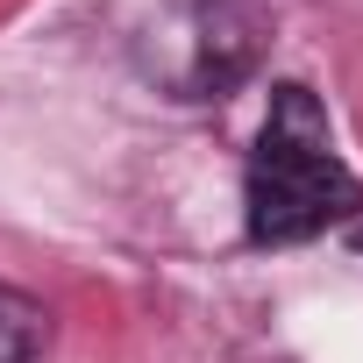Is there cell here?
I'll use <instances>...</instances> for the list:
<instances>
[{
  "mask_svg": "<svg viewBox=\"0 0 363 363\" xmlns=\"http://www.w3.org/2000/svg\"><path fill=\"white\" fill-rule=\"evenodd\" d=\"M43 349V306L15 285H0V363H29Z\"/></svg>",
  "mask_w": 363,
  "mask_h": 363,
  "instance_id": "cell-3",
  "label": "cell"
},
{
  "mask_svg": "<svg viewBox=\"0 0 363 363\" xmlns=\"http://www.w3.org/2000/svg\"><path fill=\"white\" fill-rule=\"evenodd\" d=\"M186 65H178V93L186 100H207V93H228L250 57H257V15H242L235 0H193V29H186Z\"/></svg>",
  "mask_w": 363,
  "mask_h": 363,
  "instance_id": "cell-2",
  "label": "cell"
},
{
  "mask_svg": "<svg viewBox=\"0 0 363 363\" xmlns=\"http://www.w3.org/2000/svg\"><path fill=\"white\" fill-rule=\"evenodd\" d=\"M363 207L356 171L328 143V114L306 86L271 93V121L250 157V235L257 242H306L328 221Z\"/></svg>",
  "mask_w": 363,
  "mask_h": 363,
  "instance_id": "cell-1",
  "label": "cell"
}]
</instances>
